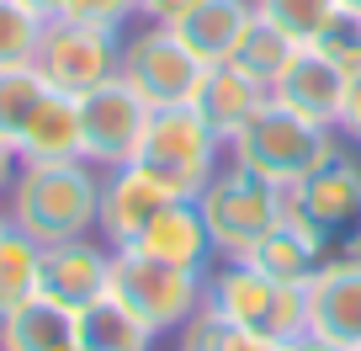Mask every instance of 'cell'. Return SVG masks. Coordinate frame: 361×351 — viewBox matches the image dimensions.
I'll return each mask as SVG.
<instances>
[{
  "mask_svg": "<svg viewBox=\"0 0 361 351\" xmlns=\"http://www.w3.org/2000/svg\"><path fill=\"white\" fill-rule=\"evenodd\" d=\"M6 218L37 245H69L90 239L102 218V170L85 160L64 165H22L6 197Z\"/></svg>",
  "mask_w": 361,
  "mask_h": 351,
  "instance_id": "1",
  "label": "cell"
},
{
  "mask_svg": "<svg viewBox=\"0 0 361 351\" xmlns=\"http://www.w3.org/2000/svg\"><path fill=\"white\" fill-rule=\"evenodd\" d=\"M345 149L350 144L340 138V128H319V123H308V117L276 107V102H266V112H260L245 133L228 138V160L245 165L250 176H260V182H271L276 192L303 186L308 176L335 165Z\"/></svg>",
  "mask_w": 361,
  "mask_h": 351,
  "instance_id": "2",
  "label": "cell"
},
{
  "mask_svg": "<svg viewBox=\"0 0 361 351\" xmlns=\"http://www.w3.org/2000/svg\"><path fill=\"white\" fill-rule=\"evenodd\" d=\"M207 298L202 309L213 319L234 330H255V335L271 340H298L308 335V304H303V287L293 282H271L260 266L250 261H213L207 266Z\"/></svg>",
  "mask_w": 361,
  "mask_h": 351,
  "instance_id": "3",
  "label": "cell"
},
{
  "mask_svg": "<svg viewBox=\"0 0 361 351\" xmlns=\"http://www.w3.org/2000/svg\"><path fill=\"white\" fill-rule=\"evenodd\" d=\"M197 208H202V224L213 234L218 261H245L287 218V192H276L271 182H260V176H250L245 165L228 160L213 182L202 186Z\"/></svg>",
  "mask_w": 361,
  "mask_h": 351,
  "instance_id": "4",
  "label": "cell"
},
{
  "mask_svg": "<svg viewBox=\"0 0 361 351\" xmlns=\"http://www.w3.org/2000/svg\"><path fill=\"white\" fill-rule=\"evenodd\" d=\"M138 160H144L149 170H159V176L176 186V197L197 203L202 186L228 165V138L218 133L197 107H159V112L149 117V128H144Z\"/></svg>",
  "mask_w": 361,
  "mask_h": 351,
  "instance_id": "5",
  "label": "cell"
},
{
  "mask_svg": "<svg viewBox=\"0 0 361 351\" xmlns=\"http://www.w3.org/2000/svg\"><path fill=\"white\" fill-rule=\"evenodd\" d=\"M112 298L133 309L154 335H176L186 319L202 314L207 282L202 272H180V266L149 261L138 250H112Z\"/></svg>",
  "mask_w": 361,
  "mask_h": 351,
  "instance_id": "6",
  "label": "cell"
},
{
  "mask_svg": "<svg viewBox=\"0 0 361 351\" xmlns=\"http://www.w3.org/2000/svg\"><path fill=\"white\" fill-rule=\"evenodd\" d=\"M287 218L319 239L324 256H361V160L340 155L287 192Z\"/></svg>",
  "mask_w": 361,
  "mask_h": 351,
  "instance_id": "7",
  "label": "cell"
},
{
  "mask_svg": "<svg viewBox=\"0 0 361 351\" xmlns=\"http://www.w3.org/2000/svg\"><path fill=\"white\" fill-rule=\"evenodd\" d=\"M117 75L144 96L149 107H192L197 91H202L207 64L180 43L170 27H149L133 22L123 32V59H117Z\"/></svg>",
  "mask_w": 361,
  "mask_h": 351,
  "instance_id": "8",
  "label": "cell"
},
{
  "mask_svg": "<svg viewBox=\"0 0 361 351\" xmlns=\"http://www.w3.org/2000/svg\"><path fill=\"white\" fill-rule=\"evenodd\" d=\"M75 107H80V160H85V165L112 170V165L138 160L154 107H149L123 75L90 85L85 96H75Z\"/></svg>",
  "mask_w": 361,
  "mask_h": 351,
  "instance_id": "9",
  "label": "cell"
},
{
  "mask_svg": "<svg viewBox=\"0 0 361 351\" xmlns=\"http://www.w3.org/2000/svg\"><path fill=\"white\" fill-rule=\"evenodd\" d=\"M117 59H123V32H106V27H85V22H69V16H54L32 64H37V75L48 80V91L85 96L90 85H102V80L117 75Z\"/></svg>",
  "mask_w": 361,
  "mask_h": 351,
  "instance_id": "10",
  "label": "cell"
},
{
  "mask_svg": "<svg viewBox=\"0 0 361 351\" xmlns=\"http://www.w3.org/2000/svg\"><path fill=\"white\" fill-rule=\"evenodd\" d=\"M170 203H186V197H176V186H170L159 170H149L144 160L112 165V170H102V218H96V234L112 250H128L144 234L149 218H154L159 208H170Z\"/></svg>",
  "mask_w": 361,
  "mask_h": 351,
  "instance_id": "11",
  "label": "cell"
},
{
  "mask_svg": "<svg viewBox=\"0 0 361 351\" xmlns=\"http://www.w3.org/2000/svg\"><path fill=\"white\" fill-rule=\"evenodd\" d=\"M112 293V245L102 234L69 239V245H43L37 261V298L80 314L85 304Z\"/></svg>",
  "mask_w": 361,
  "mask_h": 351,
  "instance_id": "12",
  "label": "cell"
},
{
  "mask_svg": "<svg viewBox=\"0 0 361 351\" xmlns=\"http://www.w3.org/2000/svg\"><path fill=\"white\" fill-rule=\"evenodd\" d=\"M308 335L361 351V256H324L303 282Z\"/></svg>",
  "mask_w": 361,
  "mask_h": 351,
  "instance_id": "13",
  "label": "cell"
},
{
  "mask_svg": "<svg viewBox=\"0 0 361 351\" xmlns=\"http://www.w3.org/2000/svg\"><path fill=\"white\" fill-rule=\"evenodd\" d=\"M340 96H345V69L324 48H298L287 75L271 85V102L298 112V117H308V123H319V128L340 123Z\"/></svg>",
  "mask_w": 361,
  "mask_h": 351,
  "instance_id": "14",
  "label": "cell"
},
{
  "mask_svg": "<svg viewBox=\"0 0 361 351\" xmlns=\"http://www.w3.org/2000/svg\"><path fill=\"white\" fill-rule=\"evenodd\" d=\"M128 250H138V256H149V261H165V266H180V272H202V277H207V266L218 261L213 234H207L202 208H197V203L159 208Z\"/></svg>",
  "mask_w": 361,
  "mask_h": 351,
  "instance_id": "15",
  "label": "cell"
},
{
  "mask_svg": "<svg viewBox=\"0 0 361 351\" xmlns=\"http://www.w3.org/2000/svg\"><path fill=\"white\" fill-rule=\"evenodd\" d=\"M266 102H271V91L260 85V80H250L239 64H207L202 91H197L192 107H197V112H202L224 138H234V133H245V128L266 112Z\"/></svg>",
  "mask_w": 361,
  "mask_h": 351,
  "instance_id": "16",
  "label": "cell"
},
{
  "mask_svg": "<svg viewBox=\"0 0 361 351\" xmlns=\"http://www.w3.org/2000/svg\"><path fill=\"white\" fill-rule=\"evenodd\" d=\"M16 160L22 165H64V160H80V107H75V96L48 91L32 107V117L16 133Z\"/></svg>",
  "mask_w": 361,
  "mask_h": 351,
  "instance_id": "17",
  "label": "cell"
},
{
  "mask_svg": "<svg viewBox=\"0 0 361 351\" xmlns=\"http://www.w3.org/2000/svg\"><path fill=\"white\" fill-rule=\"evenodd\" d=\"M250 22H255V0H202V6L180 27H170V32L192 48L202 64H228V59L239 54V43H245Z\"/></svg>",
  "mask_w": 361,
  "mask_h": 351,
  "instance_id": "18",
  "label": "cell"
},
{
  "mask_svg": "<svg viewBox=\"0 0 361 351\" xmlns=\"http://www.w3.org/2000/svg\"><path fill=\"white\" fill-rule=\"evenodd\" d=\"M75 346L80 351H154V330L106 293L75 314Z\"/></svg>",
  "mask_w": 361,
  "mask_h": 351,
  "instance_id": "19",
  "label": "cell"
},
{
  "mask_svg": "<svg viewBox=\"0 0 361 351\" xmlns=\"http://www.w3.org/2000/svg\"><path fill=\"white\" fill-rule=\"evenodd\" d=\"M245 261H250V266H260L271 282H293V287H303L308 277H314V266L324 261V250H319V239L308 234V229H298L293 218H282V224L271 229V234L260 239V245L250 250Z\"/></svg>",
  "mask_w": 361,
  "mask_h": 351,
  "instance_id": "20",
  "label": "cell"
},
{
  "mask_svg": "<svg viewBox=\"0 0 361 351\" xmlns=\"http://www.w3.org/2000/svg\"><path fill=\"white\" fill-rule=\"evenodd\" d=\"M75 340V314L48 298H27L6 325H0V351H59Z\"/></svg>",
  "mask_w": 361,
  "mask_h": 351,
  "instance_id": "21",
  "label": "cell"
},
{
  "mask_svg": "<svg viewBox=\"0 0 361 351\" xmlns=\"http://www.w3.org/2000/svg\"><path fill=\"white\" fill-rule=\"evenodd\" d=\"M37 261H43V245L27 239L16 224L0 234V325H6L27 298H37Z\"/></svg>",
  "mask_w": 361,
  "mask_h": 351,
  "instance_id": "22",
  "label": "cell"
},
{
  "mask_svg": "<svg viewBox=\"0 0 361 351\" xmlns=\"http://www.w3.org/2000/svg\"><path fill=\"white\" fill-rule=\"evenodd\" d=\"M298 48H303V43H293L282 27H271L266 16H255V22H250V32H245V43H239V54L228 59V64H239L250 80H260V85L271 91V85L287 75V64L298 59Z\"/></svg>",
  "mask_w": 361,
  "mask_h": 351,
  "instance_id": "23",
  "label": "cell"
},
{
  "mask_svg": "<svg viewBox=\"0 0 361 351\" xmlns=\"http://www.w3.org/2000/svg\"><path fill=\"white\" fill-rule=\"evenodd\" d=\"M255 16H266L271 27H282L293 43L314 48L319 37L335 27L340 0H255Z\"/></svg>",
  "mask_w": 361,
  "mask_h": 351,
  "instance_id": "24",
  "label": "cell"
},
{
  "mask_svg": "<svg viewBox=\"0 0 361 351\" xmlns=\"http://www.w3.org/2000/svg\"><path fill=\"white\" fill-rule=\"evenodd\" d=\"M293 340H271V335H255V330H234L224 319H213L202 309L197 319L176 330V351H287Z\"/></svg>",
  "mask_w": 361,
  "mask_h": 351,
  "instance_id": "25",
  "label": "cell"
},
{
  "mask_svg": "<svg viewBox=\"0 0 361 351\" xmlns=\"http://www.w3.org/2000/svg\"><path fill=\"white\" fill-rule=\"evenodd\" d=\"M48 32V16L27 0H0V69H16V64H32L37 48H43Z\"/></svg>",
  "mask_w": 361,
  "mask_h": 351,
  "instance_id": "26",
  "label": "cell"
},
{
  "mask_svg": "<svg viewBox=\"0 0 361 351\" xmlns=\"http://www.w3.org/2000/svg\"><path fill=\"white\" fill-rule=\"evenodd\" d=\"M43 96H48V80L37 75V64L0 69V144L16 149V133H22V123L32 117V107Z\"/></svg>",
  "mask_w": 361,
  "mask_h": 351,
  "instance_id": "27",
  "label": "cell"
},
{
  "mask_svg": "<svg viewBox=\"0 0 361 351\" xmlns=\"http://www.w3.org/2000/svg\"><path fill=\"white\" fill-rule=\"evenodd\" d=\"M69 22H85V27H106V32H128L138 22V0H64Z\"/></svg>",
  "mask_w": 361,
  "mask_h": 351,
  "instance_id": "28",
  "label": "cell"
},
{
  "mask_svg": "<svg viewBox=\"0 0 361 351\" xmlns=\"http://www.w3.org/2000/svg\"><path fill=\"white\" fill-rule=\"evenodd\" d=\"M314 48H324V54L335 59L345 75H350V69H361V16L340 11V16H335V27H329V32L319 37Z\"/></svg>",
  "mask_w": 361,
  "mask_h": 351,
  "instance_id": "29",
  "label": "cell"
},
{
  "mask_svg": "<svg viewBox=\"0 0 361 351\" xmlns=\"http://www.w3.org/2000/svg\"><path fill=\"white\" fill-rule=\"evenodd\" d=\"M335 128L350 149H361V69L345 75V96H340V123Z\"/></svg>",
  "mask_w": 361,
  "mask_h": 351,
  "instance_id": "30",
  "label": "cell"
},
{
  "mask_svg": "<svg viewBox=\"0 0 361 351\" xmlns=\"http://www.w3.org/2000/svg\"><path fill=\"white\" fill-rule=\"evenodd\" d=\"M202 0H138V22L149 27H180Z\"/></svg>",
  "mask_w": 361,
  "mask_h": 351,
  "instance_id": "31",
  "label": "cell"
},
{
  "mask_svg": "<svg viewBox=\"0 0 361 351\" xmlns=\"http://www.w3.org/2000/svg\"><path fill=\"white\" fill-rule=\"evenodd\" d=\"M16 170H22L16 149H11V144H0V208H6V197H11V186H16Z\"/></svg>",
  "mask_w": 361,
  "mask_h": 351,
  "instance_id": "32",
  "label": "cell"
},
{
  "mask_svg": "<svg viewBox=\"0 0 361 351\" xmlns=\"http://www.w3.org/2000/svg\"><path fill=\"white\" fill-rule=\"evenodd\" d=\"M287 351H345V346H335V340H319V335H298Z\"/></svg>",
  "mask_w": 361,
  "mask_h": 351,
  "instance_id": "33",
  "label": "cell"
},
{
  "mask_svg": "<svg viewBox=\"0 0 361 351\" xmlns=\"http://www.w3.org/2000/svg\"><path fill=\"white\" fill-rule=\"evenodd\" d=\"M27 6H37V11H43V16H48V22H54V16H59V11H64V0H27Z\"/></svg>",
  "mask_w": 361,
  "mask_h": 351,
  "instance_id": "34",
  "label": "cell"
},
{
  "mask_svg": "<svg viewBox=\"0 0 361 351\" xmlns=\"http://www.w3.org/2000/svg\"><path fill=\"white\" fill-rule=\"evenodd\" d=\"M340 11H350V16H361V0H340Z\"/></svg>",
  "mask_w": 361,
  "mask_h": 351,
  "instance_id": "35",
  "label": "cell"
},
{
  "mask_svg": "<svg viewBox=\"0 0 361 351\" xmlns=\"http://www.w3.org/2000/svg\"><path fill=\"white\" fill-rule=\"evenodd\" d=\"M6 229H11V218H6V208H0V234H6Z\"/></svg>",
  "mask_w": 361,
  "mask_h": 351,
  "instance_id": "36",
  "label": "cell"
},
{
  "mask_svg": "<svg viewBox=\"0 0 361 351\" xmlns=\"http://www.w3.org/2000/svg\"><path fill=\"white\" fill-rule=\"evenodd\" d=\"M59 351H80V346H75V340H69V346H59Z\"/></svg>",
  "mask_w": 361,
  "mask_h": 351,
  "instance_id": "37",
  "label": "cell"
}]
</instances>
